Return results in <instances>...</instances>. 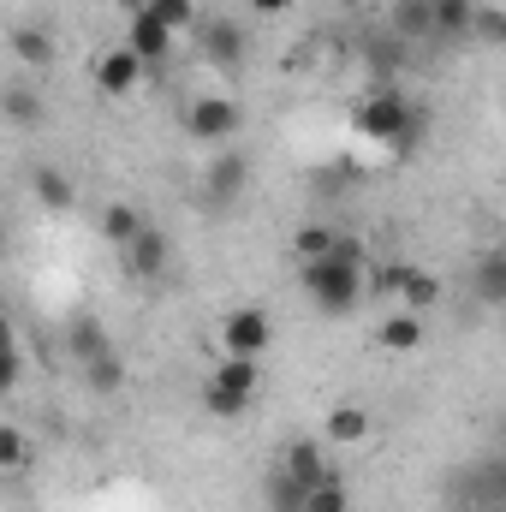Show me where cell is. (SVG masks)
Here are the masks:
<instances>
[{"label":"cell","instance_id":"obj_1","mask_svg":"<svg viewBox=\"0 0 506 512\" xmlns=\"http://www.w3.org/2000/svg\"><path fill=\"white\" fill-rule=\"evenodd\" d=\"M423 126H429V114L411 108L393 84H381L376 96H364V108H358V131H364L370 143H381V149H393L399 161L423 143Z\"/></svg>","mask_w":506,"mask_h":512},{"label":"cell","instance_id":"obj_2","mask_svg":"<svg viewBox=\"0 0 506 512\" xmlns=\"http://www.w3.org/2000/svg\"><path fill=\"white\" fill-rule=\"evenodd\" d=\"M298 274H304V292L322 316H352L364 304V268H352V262L322 256V262H304Z\"/></svg>","mask_w":506,"mask_h":512},{"label":"cell","instance_id":"obj_3","mask_svg":"<svg viewBox=\"0 0 506 512\" xmlns=\"http://www.w3.org/2000/svg\"><path fill=\"white\" fill-rule=\"evenodd\" d=\"M256 399V358H221L203 382V411L209 417H245Z\"/></svg>","mask_w":506,"mask_h":512},{"label":"cell","instance_id":"obj_4","mask_svg":"<svg viewBox=\"0 0 506 512\" xmlns=\"http://www.w3.org/2000/svg\"><path fill=\"white\" fill-rule=\"evenodd\" d=\"M245 126V114H239V102H227V96H197L191 108H185V131H191V143H209V149H221V143H233Z\"/></svg>","mask_w":506,"mask_h":512},{"label":"cell","instance_id":"obj_5","mask_svg":"<svg viewBox=\"0 0 506 512\" xmlns=\"http://www.w3.org/2000/svg\"><path fill=\"white\" fill-rule=\"evenodd\" d=\"M274 346V322L256 310V304H239L227 322H221V352L227 358H262Z\"/></svg>","mask_w":506,"mask_h":512},{"label":"cell","instance_id":"obj_6","mask_svg":"<svg viewBox=\"0 0 506 512\" xmlns=\"http://www.w3.org/2000/svg\"><path fill=\"white\" fill-rule=\"evenodd\" d=\"M143 72H149V66L131 54L126 42H120V48H102V54L90 60V78H96V90H102V96H114V102H126L131 90L143 84Z\"/></svg>","mask_w":506,"mask_h":512},{"label":"cell","instance_id":"obj_7","mask_svg":"<svg viewBox=\"0 0 506 512\" xmlns=\"http://www.w3.org/2000/svg\"><path fill=\"white\" fill-rule=\"evenodd\" d=\"M197 48H203L209 66L239 72L245 66V30H239V18H203L197 24Z\"/></svg>","mask_w":506,"mask_h":512},{"label":"cell","instance_id":"obj_8","mask_svg":"<svg viewBox=\"0 0 506 512\" xmlns=\"http://www.w3.org/2000/svg\"><path fill=\"white\" fill-rule=\"evenodd\" d=\"M280 471H286L292 483H304V489H322V483L334 477L328 441H316V435H298V441H286V453H280Z\"/></svg>","mask_w":506,"mask_h":512},{"label":"cell","instance_id":"obj_9","mask_svg":"<svg viewBox=\"0 0 506 512\" xmlns=\"http://www.w3.org/2000/svg\"><path fill=\"white\" fill-rule=\"evenodd\" d=\"M126 48L143 60V66H161V60H173V30L137 6V12H131V24H126Z\"/></svg>","mask_w":506,"mask_h":512},{"label":"cell","instance_id":"obj_10","mask_svg":"<svg viewBox=\"0 0 506 512\" xmlns=\"http://www.w3.org/2000/svg\"><path fill=\"white\" fill-rule=\"evenodd\" d=\"M245 179H251V161H245V155H233V149H221V155L203 167V197L221 209V203H233V197L245 191Z\"/></svg>","mask_w":506,"mask_h":512},{"label":"cell","instance_id":"obj_11","mask_svg":"<svg viewBox=\"0 0 506 512\" xmlns=\"http://www.w3.org/2000/svg\"><path fill=\"white\" fill-rule=\"evenodd\" d=\"M370 429H376V417H370L358 399H340V405L322 417V441H328V447H358V441H370Z\"/></svg>","mask_w":506,"mask_h":512},{"label":"cell","instance_id":"obj_12","mask_svg":"<svg viewBox=\"0 0 506 512\" xmlns=\"http://www.w3.org/2000/svg\"><path fill=\"white\" fill-rule=\"evenodd\" d=\"M376 346H381V352H393V358L417 352V346H423V316H417V310H405V304H393V310L376 322Z\"/></svg>","mask_w":506,"mask_h":512},{"label":"cell","instance_id":"obj_13","mask_svg":"<svg viewBox=\"0 0 506 512\" xmlns=\"http://www.w3.org/2000/svg\"><path fill=\"white\" fill-rule=\"evenodd\" d=\"M471 298L483 310H506V251H483L471 262Z\"/></svg>","mask_w":506,"mask_h":512},{"label":"cell","instance_id":"obj_14","mask_svg":"<svg viewBox=\"0 0 506 512\" xmlns=\"http://www.w3.org/2000/svg\"><path fill=\"white\" fill-rule=\"evenodd\" d=\"M120 256H126V274H131V280H155V274L173 262V245H167V233H161V227H149V233H143L137 245H126Z\"/></svg>","mask_w":506,"mask_h":512},{"label":"cell","instance_id":"obj_15","mask_svg":"<svg viewBox=\"0 0 506 512\" xmlns=\"http://www.w3.org/2000/svg\"><path fill=\"white\" fill-rule=\"evenodd\" d=\"M143 233H149V215H143L137 203H108V209H102V239H108L114 251L137 245Z\"/></svg>","mask_w":506,"mask_h":512},{"label":"cell","instance_id":"obj_16","mask_svg":"<svg viewBox=\"0 0 506 512\" xmlns=\"http://www.w3.org/2000/svg\"><path fill=\"white\" fill-rule=\"evenodd\" d=\"M471 489H477V495H465V501H471V512H477V507H506V453L477 459V471H471Z\"/></svg>","mask_w":506,"mask_h":512},{"label":"cell","instance_id":"obj_17","mask_svg":"<svg viewBox=\"0 0 506 512\" xmlns=\"http://www.w3.org/2000/svg\"><path fill=\"white\" fill-rule=\"evenodd\" d=\"M12 54H18V66L48 72V66H54V36H48L42 24H18V30H12Z\"/></svg>","mask_w":506,"mask_h":512},{"label":"cell","instance_id":"obj_18","mask_svg":"<svg viewBox=\"0 0 506 512\" xmlns=\"http://www.w3.org/2000/svg\"><path fill=\"white\" fill-rule=\"evenodd\" d=\"M30 185H36V203H42L48 215H66V209H72V197H78V191H72V179H66L60 167H36V179H30Z\"/></svg>","mask_w":506,"mask_h":512},{"label":"cell","instance_id":"obj_19","mask_svg":"<svg viewBox=\"0 0 506 512\" xmlns=\"http://www.w3.org/2000/svg\"><path fill=\"white\" fill-rule=\"evenodd\" d=\"M66 346H72V358H84V364H96V358L114 352V346H108V328H102L96 316H78L72 334H66Z\"/></svg>","mask_w":506,"mask_h":512},{"label":"cell","instance_id":"obj_20","mask_svg":"<svg viewBox=\"0 0 506 512\" xmlns=\"http://www.w3.org/2000/svg\"><path fill=\"white\" fill-rule=\"evenodd\" d=\"M429 12H435V36H471L477 0H429Z\"/></svg>","mask_w":506,"mask_h":512},{"label":"cell","instance_id":"obj_21","mask_svg":"<svg viewBox=\"0 0 506 512\" xmlns=\"http://www.w3.org/2000/svg\"><path fill=\"white\" fill-rule=\"evenodd\" d=\"M334 239H340L334 227H316V221H310V227H298V233H292L286 256H298V268H304V262H322V256L334 251Z\"/></svg>","mask_w":506,"mask_h":512},{"label":"cell","instance_id":"obj_22","mask_svg":"<svg viewBox=\"0 0 506 512\" xmlns=\"http://www.w3.org/2000/svg\"><path fill=\"white\" fill-rule=\"evenodd\" d=\"M143 12H149V18H161V24H167L173 36H179V30H197V24H203L197 0H143Z\"/></svg>","mask_w":506,"mask_h":512},{"label":"cell","instance_id":"obj_23","mask_svg":"<svg viewBox=\"0 0 506 512\" xmlns=\"http://www.w3.org/2000/svg\"><path fill=\"white\" fill-rule=\"evenodd\" d=\"M399 304H405V310H417V316H429V310L441 304V280H435V274H423V268H411V280H405Z\"/></svg>","mask_w":506,"mask_h":512},{"label":"cell","instance_id":"obj_24","mask_svg":"<svg viewBox=\"0 0 506 512\" xmlns=\"http://www.w3.org/2000/svg\"><path fill=\"white\" fill-rule=\"evenodd\" d=\"M393 30H399V36H435L429 0H399V6H393Z\"/></svg>","mask_w":506,"mask_h":512},{"label":"cell","instance_id":"obj_25","mask_svg":"<svg viewBox=\"0 0 506 512\" xmlns=\"http://www.w3.org/2000/svg\"><path fill=\"white\" fill-rule=\"evenodd\" d=\"M405 280H411V262H376V274H370V292H376V298H387V304H399Z\"/></svg>","mask_w":506,"mask_h":512},{"label":"cell","instance_id":"obj_26","mask_svg":"<svg viewBox=\"0 0 506 512\" xmlns=\"http://www.w3.org/2000/svg\"><path fill=\"white\" fill-rule=\"evenodd\" d=\"M6 120L24 131L42 120V102H36V90H24V84H6Z\"/></svg>","mask_w":506,"mask_h":512},{"label":"cell","instance_id":"obj_27","mask_svg":"<svg viewBox=\"0 0 506 512\" xmlns=\"http://www.w3.org/2000/svg\"><path fill=\"white\" fill-rule=\"evenodd\" d=\"M471 36H477V42H489V48H506V6H477Z\"/></svg>","mask_w":506,"mask_h":512},{"label":"cell","instance_id":"obj_28","mask_svg":"<svg viewBox=\"0 0 506 512\" xmlns=\"http://www.w3.org/2000/svg\"><path fill=\"white\" fill-rule=\"evenodd\" d=\"M304 512H352V495H346V483H340V471L322 483V489H310V501Z\"/></svg>","mask_w":506,"mask_h":512},{"label":"cell","instance_id":"obj_29","mask_svg":"<svg viewBox=\"0 0 506 512\" xmlns=\"http://www.w3.org/2000/svg\"><path fill=\"white\" fill-rule=\"evenodd\" d=\"M84 376H90L96 393H120V382H126V370H120V358H114V352H108V358H96V364H84Z\"/></svg>","mask_w":506,"mask_h":512},{"label":"cell","instance_id":"obj_30","mask_svg":"<svg viewBox=\"0 0 506 512\" xmlns=\"http://www.w3.org/2000/svg\"><path fill=\"white\" fill-rule=\"evenodd\" d=\"M24 459H30V441H24V429H18V423H6V429H0V465H6V471H18Z\"/></svg>","mask_w":506,"mask_h":512},{"label":"cell","instance_id":"obj_31","mask_svg":"<svg viewBox=\"0 0 506 512\" xmlns=\"http://www.w3.org/2000/svg\"><path fill=\"white\" fill-rule=\"evenodd\" d=\"M334 262H352V268H364V262H370V251H364V239H352V233H340V239H334Z\"/></svg>","mask_w":506,"mask_h":512},{"label":"cell","instance_id":"obj_32","mask_svg":"<svg viewBox=\"0 0 506 512\" xmlns=\"http://www.w3.org/2000/svg\"><path fill=\"white\" fill-rule=\"evenodd\" d=\"M251 12H256V18H280V12H286V0H251Z\"/></svg>","mask_w":506,"mask_h":512},{"label":"cell","instance_id":"obj_33","mask_svg":"<svg viewBox=\"0 0 506 512\" xmlns=\"http://www.w3.org/2000/svg\"><path fill=\"white\" fill-rule=\"evenodd\" d=\"M477 512H506V507H477Z\"/></svg>","mask_w":506,"mask_h":512}]
</instances>
